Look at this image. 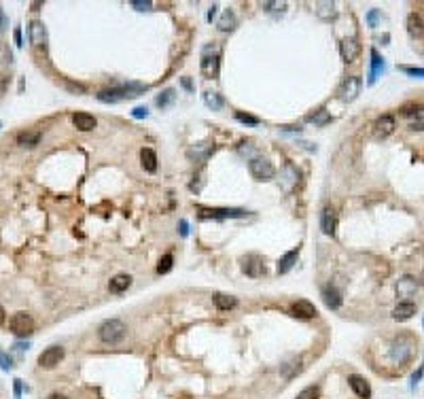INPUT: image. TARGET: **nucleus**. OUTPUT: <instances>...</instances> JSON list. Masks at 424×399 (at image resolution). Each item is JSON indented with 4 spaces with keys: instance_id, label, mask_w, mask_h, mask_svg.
Listing matches in <instances>:
<instances>
[{
    "instance_id": "nucleus-23",
    "label": "nucleus",
    "mask_w": 424,
    "mask_h": 399,
    "mask_svg": "<svg viewBox=\"0 0 424 399\" xmlns=\"http://www.w3.org/2000/svg\"><path fill=\"white\" fill-rule=\"evenodd\" d=\"M316 15L321 17V20L329 22L333 20L335 15H338V9H335V3H331V0H321V3H316Z\"/></svg>"
},
{
    "instance_id": "nucleus-43",
    "label": "nucleus",
    "mask_w": 424,
    "mask_h": 399,
    "mask_svg": "<svg viewBox=\"0 0 424 399\" xmlns=\"http://www.w3.org/2000/svg\"><path fill=\"white\" fill-rule=\"evenodd\" d=\"M132 115H134L136 119H147V117H149V111H147L145 107H138V109L132 111Z\"/></svg>"
},
{
    "instance_id": "nucleus-44",
    "label": "nucleus",
    "mask_w": 424,
    "mask_h": 399,
    "mask_svg": "<svg viewBox=\"0 0 424 399\" xmlns=\"http://www.w3.org/2000/svg\"><path fill=\"white\" fill-rule=\"evenodd\" d=\"M380 17V11L378 9H374V11H369V15H367V22H369V26L371 28H376V20Z\"/></svg>"
},
{
    "instance_id": "nucleus-6",
    "label": "nucleus",
    "mask_w": 424,
    "mask_h": 399,
    "mask_svg": "<svg viewBox=\"0 0 424 399\" xmlns=\"http://www.w3.org/2000/svg\"><path fill=\"white\" fill-rule=\"evenodd\" d=\"M244 215V208H200L202 219H240Z\"/></svg>"
},
{
    "instance_id": "nucleus-25",
    "label": "nucleus",
    "mask_w": 424,
    "mask_h": 399,
    "mask_svg": "<svg viewBox=\"0 0 424 399\" xmlns=\"http://www.w3.org/2000/svg\"><path fill=\"white\" fill-rule=\"evenodd\" d=\"M297 257H299V249H293L289 253H285L280 257V262H278V272L280 274H287L295 264H297Z\"/></svg>"
},
{
    "instance_id": "nucleus-28",
    "label": "nucleus",
    "mask_w": 424,
    "mask_h": 399,
    "mask_svg": "<svg viewBox=\"0 0 424 399\" xmlns=\"http://www.w3.org/2000/svg\"><path fill=\"white\" fill-rule=\"evenodd\" d=\"M140 164L147 172H155L157 170V155L153 149H143L140 151Z\"/></svg>"
},
{
    "instance_id": "nucleus-17",
    "label": "nucleus",
    "mask_w": 424,
    "mask_h": 399,
    "mask_svg": "<svg viewBox=\"0 0 424 399\" xmlns=\"http://www.w3.org/2000/svg\"><path fill=\"white\" fill-rule=\"evenodd\" d=\"M28 34H30V43H32V45L41 47V45H45V43H47V30H45L43 22H39V20H34V22L30 24Z\"/></svg>"
},
{
    "instance_id": "nucleus-15",
    "label": "nucleus",
    "mask_w": 424,
    "mask_h": 399,
    "mask_svg": "<svg viewBox=\"0 0 424 399\" xmlns=\"http://www.w3.org/2000/svg\"><path fill=\"white\" fill-rule=\"evenodd\" d=\"M348 387L355 391L361 399H369V397H371V387H369V383H367L363 376H359V374L348 376Z\"/></svg>"
},
{
    "instance_id": "nucleus-26",
    "label": "nucleus",
    "mask_w": 424,
    "mask_h": 399,
    "mask_svg": "<svg viewBox=\"0 0 424 399\" xmlns=\"http://www.w3.org/2000/svg\"><path fill=\"white\" fill-rule=\"evenodd\" d=\"M323 300H325L327 308H331V310H338L342 306V296L338 293V289H335V287H327L323 291Z\"/></svg>"
},
{
    "instance_id": "nucleus-2",
    "label": "nucleus",
    "mask_w": 424,
    "mask_h": 399,
    "mask_svg": "<svg viewBox=\"0 0 424 399\" xmlns=\"http://www.w3.org/2000/svg\"><path fill=\"white\" fill-rule=\"evenodd\" d=\"M126 334H128V327H126V323L119 321V319L104 321V323L100 325V329H98L100 340L106 342V344H117V342H121L123 338H126Z\"/></svg>"
},
{
    "instance_id": "nucleus-9",
    "label": "nucleus",
    "mask_w": 424,
    "mask_h": 399,
    "mask_svg": "<svg viewBox=\"0 0 424 399\" xmlns=\"http://www.w3.org/2000/svg\"><path fill=\"white\" fill-rule=\"evenodd\" d=\"M62 359H64V349H62V346H49V349H45L41 353L39 366L45 368V370H51V368H56Z\"/></svg>"
},
{
    "instance_id": "nucleus-36",
    "label": "nucleus",
    "mask_w": 424,
    "mask_h": 399,
    "mask_svg": "<svg viewBox=\"0 0 424 399\" xmlns=\"http://www.w3.org/2000/svg\"><path fill=\"white\" fill-rule=\"evenodd\" d=\"M297 399H321V389L318 387H306L302 393L297 395Z\"/></svg>"
},
{
    "instance_id": "nucleus-10",
    "label": "nucleus",
    "mask_w": 424,
    "mask_h": 399,
    "mask_svg": "<svg viewBox=\"0 0 424 399\" xmlns=\"http://www.w3.org/2000/svg\"><path fill=\"white\" fill-rule=\"evenodd\" d=\"M297 181H299L297 168H295L291 162H287L285 168H282V172H280V187H282V192H287V194L293 192L295 185H297Z\"/></svg>"
},
{
    "instance_id": "nucleus-46",
    "label": "nucleus",
    "mask_w": 424,
    "mask_h": 399,
    "mask_svg": "<svg viewBox=\"0 0 424 399\" xmlns=\"http://www.w3.org/2000/svg\"><path fill=\"white\" fill-rule=\"evenodd\" d=\"M13 39H15V45H17V47H22V45H24V43H22V30H20V28H15Z\"/></svg>"
},
{
    "instance_id": "nucleus-5",
    "label": "nucleus",
    "mask_w": 424,
    "mask_h": 399,
    "mask_svg": "<svg viewBox=\"0 0 424 399\" xmlns=\"http://www.w3.org/2000/svg\"><path fill=\"white\" fill-rule=\"evenodd\" d=\"M249 172H251V177H253L255 181H270V179H274V175H276L272 162L265 160V158H253V160L249 162Z\"/></svg>"
},
{
    "instance_id": "nucleus-8",
    "label": "nucleus",
    "mask_w": 424,
    "mask_h": 399,
    "mask_svg": "<svg viewBox=\"0 0 424 399\" xmlns=\"http://www.w3.org/2000/svg\"><path fill=\"white\" fill-rule=\"evenodd\" d=\"M340 100L342 102H352V100H357V96L361 94V79L359 77H346L340 85Z\"/></svg>"
},
{
    "instance_id": "nucleus-18",
    "label": "nucleus",
    "mask_w": 424,
    "mask_h": 399,
    "mask_svg": "<svg viewBox=\"0 0 424 399\" xmlns=\"http://www.w3.org/2000/svg\"><path fill=\"white\" fill-rule=\"evenodd\" d=\"M384 73V58L378 54V49H371V68H369V85H374L376 79Z\"/></svg>"
},
{
    "instance_id": "nucleus-48",
    "label": "nucleus",
    "mask_w": 424,
    "mask_h": 399,
    "mask_svg": "<svg viewBox=\"0 0 424 399\" xmlns=\"http://www.w3.org/2000/svg\"><path fill=\"white\" fill-rule=\"evenodd\" d=\"M15 397H22V380H15Z\"/></svg>"
},
{
    "instance_id": "nucleus-47",
    "label": "nucleus",
    "mask_w": 424,
    "mask_h": 399,
    "mask_svg": "<svg viewBox=\"0 0 424 399\" xmlns=\"http://www.w3.org/2000/svg\"><path fill=\"white\" fill-rule=\"evenodd\" d=\"M179 228H181V236L185 238V236L189 234V225H187V221H181V225H179Z\"/></svg>"
},
{
    "instance_id": "nucleus-38",
    "label": "nucleus",
    "mask_w": 424,
    "mask_h": 399,
    "mask_svg": "<svg viewBox=\"0 0 424 399\" xmlns=\"http://www.w3.org/2000/svg\"><path fill=\"white\" fill-rule=\"evenodd\" d=\"M399 68H401L405 75H410V77H420V79H424V68H420V66H399Z\"/></svg>"
},
{
    "instance_id": "nucleus-37",
    "label": "nucleus",
    "mask_w": 424,
    "mask_h": 399,
    "mask_svg": "<svg viewBox=\"0 0 424 399\" xmlns=\"http://www.w3.org/2000/svg\"><path fill=\"white\" fill-rule=\"evenodd\" d=\"M172 262H174V259H172V255L168 253V255H164L162 259H159V264H157V272L159 274H166V272H170L172 270Z\"/></svg>"
},
{
    "instance_id": "nucleus-45",
    "label": "nucleus",
    "mask_w": 424,
    "mask_h": 399,
    "mask_svg": "<svg viewBox=\"0 0 424 399\" xmlns=\"http://www.w3.org/2000/svg\"><path fill=\"white\" fill-rule=\"evenodd\" d=\"M7 26H9V17L5 15V11H3V7H0V34H3V32L7 30Z\"/></svg>"
},
{
    "instance_id": "nucleus-16",
    "label": "nucleus",
    "mask_w": 424,
    "mask_h": 399,
    "mask_svg": "<svg viewBox=\"0 0 424 399\" xmlns=\"http://www.w3.org/2000/svg\"><path fill=\"white\" fill-rule=\"evenodd\" d=\"M291 312L293 317L297 319H314L316 317V306L308 300H297L293 306H291Z\"/></svg>"
},
{
    "instance_id": "nucleus-7",
    "label": "nucleus",
    "mask_w": 424,
    "mask_h": 399,
    "mask_svg": "<svg viewBox=\"0 0 424 399\" xmlns=\"http://www.w3.org/2000/svg\"><path fill=\"white\" fill-rule=\"evenodd\" d=\"M412 357V340L410 338H399L393 342V349H391V359L399 366L408 363Z\"/></svg>"
},
{
    "instance_id": "nucleus-29",
    "label": "nucleus",
    "mask_w": 424,
    "mask_h": 399,
    "mask_svg": "<svg viewBox=\"0 0 424 399\" xmlns=\"http://www.w3.org/2000/svg\"><path fill=\"white\" fill-rule=\"evenodd\" d=\"M210 153H212V147H210L208 143H198V145H193V147L187 151V155H189L191 160H206Z\"/></svg>"
},
{
    "instance_id": "nucleus-19",
    "label": "nucleus",
    "mask_w": 424,
    "mask_h": 399,
    "mask_svg": "<svg viewBox=\"0 0 424 399\" xmlns=\"http://www.w3.org/2000/svg\"><path fill=\"white\" fill-rule=\"evenodd\" d=\"M408 34L412 39H422L424 37V22L418 13L408 15Z\"/></svg>"
},
{
    "instance_id": "nucleus-35",
    "label": "nucleus",
    "mask_w": 424,
    "mask_h": 399,
    "mask_svg": "<svg viewBox=\"0 0 424 399\" xmlns=\"http://www.w3.org/2000/svg\"><path fill=\"white\" fill-rule=\"evenodd\" d=\"M174 98H176V92L170 88V90H166V92H162L157 96V100H155V104L159 109H166V107H170V104L174 102Z\"/></svg>"
},
{
    "instance_id": "nucleus-31",
    "label": "nucleus",
    "mask_w": 424,
    "mask_h": 399,
    "mask_svg": "<svg viewBox=\"0 0 424 399\" xmlns=\"http://www.w3.org/2000/svg\"><path fill=\"white\" fill-rule=\"evenodd\" d=\"M130 285H132V279H130L128 274H117L115 279L111 281V285H109V287H111V291H113V293H121V291H126Z\"/></svg>"
},
{
    "instance_id": "nucleus-53",
    "label": "nucleus",
    "mask_w": 424,
    "mask_h": 399,
    "mask_svg": "<svg viewBox=\"0 0 424 399\" xmlns=\"http://www.w3.org/2000/svg\"><path fill=\"white\" fill-rule=\"evenodd\" d=\"M49 399H68V397H66V395H60V393H53Z\"/></svg>"
},
{
    "instance_id": "nucleus-3",
    "label": "nucleus",
    "mask_w": 424,
    "mask_h": 399,
    "mask_svg": "<svg viewBox=\"0 0 424 399\" xmlns=\"http://www.w3.org/2000/svg\"><path fill=\"white\" fill-rule=\"evenodd\" d=\"M9 327L17 338H28L34 334V321L28 312H15L9 321Z\"/></svg>"
},
{
    "instance_id": "nucleus-14",
    "label": "nucleus",
    "mask_w": 424,
    "mask_h": 399,
    "mask_svg": "<svg viewBox=\"0 0 424 399\" xmlns=\"http://www.w3.org/2000/svg\"><path fill=\"white\" fill-rule=\"evenodd\" d=\"M405 119L412 130H418V132H424V107H410L403 111Z\"/></svg>"
},
{
    "instance_id": "nucleus-4",
    "label": "nucleus",
    "mask_w": 424,
    "mask_h": 399,
    "mask_svg": "<svg viewBox=\"0 0 424 399\" xmlns=\"http://www.w3.org/2000/svg\"><path fill=\"white\" fill-rule=\"evenodd\" d=\"M219 51L215 47H204L202 54V75L206 79H217L219 77Z\"/></svg>"
},
{
    "instance_id": "nucleus-27",
    "label": "nucleus",
    "mask_w": 424,
    "mask_h": 399,
    "mask_svg": "<svg viewBox=\"0 0 424 399\" xmlns=\"http://www.w3.org/2000/svg\"><path fill=\"white\" fill-rule=\"evenodd\" d=\"M244 272L255 279V276H261V274L265 272V266H263V262H261L259 257H249V259L244 262Z\"/></svg>"
},
{
    "instance_id": "nucleus-40",
    "label": "nucleus",
    "mask_w": 424,
    "mask_h": 399,
    "mask_svg": "<svg viewBox=\"0 0 424 399\" xmlns=\"http://www.w3.org/2000/svg\"><path fill=\"white\" fill-rule=\"evenodd\" d=\"M236 119L242 121V124H249V126H257V124H259V119H257V117L246 115V113H236Z\"/></svg>"
},
{
    "instance_id": "nucleus-11",
    "label": "nucleus",
    "mask_w": 424,
    "mask_h": 399,
    "mask_svg": "<svg viewBox=\"0 0 424 399\" xmlns=\"http://www.w3.org/2000/svg\"><path fill=\"white\" fill-rule=\"evenodd\" d=\"M359 43H357V39L355 37H346V39H342V43H340V54H342V60L346 62V64H350V62H355L357 60V56H359Z\"/></svg>"
},
{
    "instance_id": "nucleus-20",
    "label": "nucleus",
    "mask_w": 424,
    "mask_h": 399,
    "mask_svg": "<svg viewBox=\"0 0 424 399\" xmlns=\"http://www.w3.org/2000/svg\"><path fill=\"white\" fill-rule=\"evenodd\" d=\"M418 289V283L414 276H403V279L397 283V293H399V298H412L414 293Z\"/></svg>"
},
{
    "instance_id": "nucleus-39",
    "label": "nucleus",
    "mask_w": 424,
    "mask_h": 399,
    "mask_svg": "<svg viewBox=\"0 0 424 399\" xmlns=\"http://www.w3.org/2000/svg\"><path fill=\"white\" fill-rule=\"evenodd\" d=\"M329 119H331V117L327 115V111H318L316 115H310V117H308V121H312V124H327Z\"/></svg>"
},
{
    "instance_id": "nucleus-32",
    "label": "nucleus",
    "mask_w": 424,
    "mask_h": 399,
    "mask_svg": "<svg viewBox=\"0 0 424 399\" xmlns=\"http://www.w3.org/2000/svg\"><path fill=\"white\" fill-rule=\"evenodd\" d=\"M236 304H238V300L234 296H225V293H217L215 296V306L219 310H232V308H236Z\"/></svg>"
},
{
    "instance_id": "nucleus-54",
    "label": "nucleus",
    "mask_w": 424,
    "mask_h": 399,
    "mask_svg": "<svg viewBox=\"0 0 424 399\" xmlns=\"http://www.w3.org/2000/svg\"><path fill=\"white\" fill-rule=\"evenodd\" d=\"M0 128H3V124H0Z\"/></svg>"
},
{
    "instance_id": "nucleus-50",
    "label": "nucleus",
    "mask_w": 424,
    "mask_h": 399,
    "mask_svg": "<svg viewBox=\"0 0 424 399\" xmlns=\"http://www.w3.org/2000/svg\"><path fill=\"white\" fill-rule=\"evenodd\" d=\"M181 83H183V88H185V90H189V92L193 90V85H191V79H187V77H183V81H181Z\"/></svg>"
},
{
    "instance_id": "nucleus-52",
    "label": "nucleus",
    "mask_w": 424,
    "mask_h": 399,
    "mask_svg": "<svg viewBox=\"0 0 424 399\" xmlns=\"http://www.w3.org/2000/svg\"><path fill=\"white\" fill-rule=\"evenodd\" d=\"M5 315H7V312H5V308H3V306H0V325H3V323H5Z\"/></svg>"
},
{
    "instance_id": "nucleus-51",
    "label": "nucleus",
    "mask_w": 424,
    "mask_h": 399,
    "mask_svg": "<svg viewBox=\"0 0 424 399\" xmlns=\"http://www.w3.org/2000/svg\"><path fill=\"white\" fill-rule=\"evenodd\" d=\"M422 372H424V366H422V368L418 370V374H414V376H412V383H414V385H416V383H418V380H420V376H422Z\"/></svg>"
},
{
    "instance_id": "nucleus-41",
    "label": "nucleus",
    "mask_w": 424,
    "mask_h": 399,
    "mask_svg": "<svg viewBox=\"0 0 424 399\" xmlns=\"http://www.w3.org/2000/svg\"><path fill=\"white\" fill-rule=\"evenodd\" d=\"M0 368H3V370H11V368H13V361H11V357H9L3 349H0Z\"/></svg>"
},
{
    "instance_id": "nucleus-22",
    "label": "nucleus",
    "mask_w": 424,
    "mask_h": 399,
    "mask_svg": "<svg viewBox=\"0 0 424 399\" xmlns=\"http://www.w3.org/2000/svg\"><path fill=\"white\" fill-rule=\"evenodd\" d=\"M414 315H416V304H412V302H401L393 310V319L395 321H410Z\"/></svg>"
},
{
    "instance_id": "nucleus-34",
    "label": "nucleus",
    "mask_w": 424,
    "mask_h": 399,
    "mask_svg": "<svg viewBox=\"0 0 424 399\" xmlns=\"http://www.w3.org/2000/svg\"><path fill=\"white\" fill-rule=\"evenodd\" d=\"M204 102H206V107L212 109V111H219L223 107V98L217 92H206L204 94Z\"/></svg>"
},
{
    "instance_id": "nucleus-49",
    "label": "nucleus",
    "mask_w": 424,
    "mask_h": 399,
    "mask_svg": "<svg viewBox=\"0 0 424 399\" xmlns=\"http://www.w3.org/2000/svg\"><path fill=\"white\" fill-rule=\"evenodd\" d=\"M217 9H219L217 5H212V7H210V11H208V22H212V20H215V15H217Z\"/></svg>"
},
{
    "instance_id": "nucleus-24",
    "label": "nucleus",
    "mask_w": 424,
    "mask_h": 399,
    "mask_svg": "<svg viewBox=\"0 0 424 399\" xmlns=\"http://www.w3.org/2000/svg\"><path fill=\"white\" fill-rule=\"evenodd\" d=\"M236 26H238V17H236V13H234L232 9H225L223 15H221V20L217 22V28H219L221 32H232Z\"/></svg>"
},
{
    "instance_id": "nucleus-30",
    "label": "nucleus",
    "mask_w": 424,
    "mask_h": 399,
    "mask_svg": "<svg viewBox=\"0 0 424 399\" xmlns=\"http://www.w3.org/2000/svg\"><path fill=\"white\" fill-rule=\"evenodd\" d=\"M41 132H22L20 136H17V143H20L22 147H37L41 143Z\"/></svg>"
},
{
    "instance_id": "nucleus-42",
    "label": "nucleus",
    "mask_w": 424,
    "mask_h": 399,
    "mask_svg": "<svg viewBox=\"0 0 424 399\" xmlns=\"http://www.w3.org/2000/svg\"><path fill=\"white\" fill-rule=\"evenodd\" d=\"M130 5H132V7H136L138 11H149V9L153 7V3H151V0H132Z\"/></svg>"
},
{
    "instance_id": "nucleus-13",
    "label": "nucleus",
    "mask_w": 424,
    "mask_h": 399,
    "mask_svg": "<svg viewBox=\"0 0 424 399\" xmlns=\"http://www.w3.org/2000/svg\"><path fill=\"white\" fill-rule=\"evenodd\" d=\"M395 128H397V121H395V117L393 115H382L376 124H374V134L378 136V138H386V136H391L393 132H395Z\"/></svg>"
},
{
    "instance_id": "nucleus-33",
    "label": "nucleus",
    "mask_w": 424,
    "mask_h": 399,
    "mask_svg": "<svg viewBox=\"0 0 424 399\" xmlns=\"http://www.w3.org/2000/svg\"><path fill=\"white\" fill-rule=\"evenodd\" d=\"M302 361H291V363H287V366H282V376H285L287 380H293L295 376H299L302 374Z\"/></svg>"
},
{
    "instance_id": "nucleus-21",
    "label": "nucleus",
    "mask_w": 424,
    "mask_h": 399,
    "mask_svg": "<svg viewBox=\"0 0 424 399\" xmlns=\"http://www.w3.org/2000/svg\"><path fill=\"white\" fill-rule=\"evenodd\" d=\"M73 124L81 130V132H92L96 126H98V121L94 115H87V113H77L73 117Z\"/></svg>"
},
{
    "instance_id": "nucleus-12",
    "label": "nucleus",
    "mask_w": 424,
    "mask_h": 399,
    "mask_svg": "<svg viewBox=\"0 0 424 399\" xmlns=\"http://www.w3.org/2000/svg\"><path fill=\"white\" fill-rule=\"evenodd\" d=\"M335 228H338V213H335L333 206H325L323 215H321V230H323V234L333 236Z\"/></svg>"
},
{
    "instance_id": "nucleus-1",
    "label": "nucleus",
    "mask_w": 424,
    "mask_h": 399,
    "mask_svg": "<svg viewBox=\"0 0 424 399\" xmlns=\"http://www.w3.org/2000/svg\"><path fill=\"white\" fill-rule=\"evenodd\" d=\"M145 90H147V85H143V83H128V85H123V88L100 92V94H98V100H100V102H121V100H126V98L140 96Z\"/></svg>"
}]
</instances>
